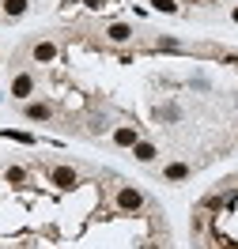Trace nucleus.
Instances as JSON below:
<instances>
[{
	"mask_svg": "<svg viewBox=\"0 0 238 249\" xmlns=\"http://www.w3.org/2000/svg\"><path fill=\"white\" fill-rule=\"evenodd\" d=\"M117 208H121V212H140L144 208V193L140 189H117Z\"/></svg>",
	"mask_w": 238,
	"mask_h": 249,
	"instance_id": "nucleus-1",
	"label": "nucleus"
},
{
	"mask_svg": "<svg viewBox=\"0 0 238 249\" xmlns=\"http://www.w3.org/2000/svg\"><path fill=\"white\" fill-rule=\"evenodd\" d=\"M4 136H12V140H19V143H34L31 132H4Z\"/></svg>",
	"mask_w": 238,
	"mask_h": 249,
	"instance_id": "nucleus-13",
	"label": "nucleus"
},
{
	"mask_svg": "<svg viewBox=\"0 0 238 249\" xmlns=\"http://www.w3.org/2000/svg\"><path fill=\"white\" fill-rule=\"evenodd\" d=\"M163 178H166V181H185V178H189V166H185V162H170V166L163 170Z\"/></svg>",
	"mask_w": 238,
	"mask_h": 249,
	"instance_id": "nucleus-8",
	"label": "nucleus"
},
{
	"mask_svg": "<svg viewBox=\"0 0 238 249\" xmlns=\"http://www.w3.org/2000/svg\"><path fill=\"white\" fill-rule=\"evenodd\" d=\"M31 57L38 64H49V61H57V46H53V42H38V46L31 49Z\"/></svg>",
	"mask_w": 238,
	"mask_h": 249,
	"instance_id": "nucleus-5",
	"label": "nucleus"
},
{
	"mask_svg": "<svg viewBox=\"0 0 238 249\" xmlns=\"http://www.w3.org/2000/svg\"><path fill=\"white\" fill-rule=\"evenodd\" d=\"M49 178H53V185H61V189H72V185H76V170H72V166H53Z\"/></svg>",
	"mask_w": 238,
	"mask_h": 249,
	"instance_id": "nucleus-4",
	"label": "nucleus"
},
{
	"mask_svg": "<svg viewBox=\"0 0 238 249\" xmlns=\"http://www.w3.org/2000/svg\"><path fill=\"white\" fill-rule=\"evenodd\" d=\"M132 155L140 159V162H155V143H147V140H136V147H132Z\"/></svg>",
	"mask_w": 238,
	"mask_h": 249,
	"instance_id": "nucleus-7",
	"label": "nucleus"
},
{
	"mask_svg": "<svg viewBox=\"0 0 238 249\" xmlns=\"http://www.w3.org/2000/svg\"><path fill=\"white\" fill-rule=\"evenodd\" d=\"M106 38H110V42H128V38H132V27H128V23H110V27H106Z\"/></svg>",
	"mask_w": 238,
	"mask_h": 249,
	"instance_id": "nucleus-6",
	"label": "nucleus"
},
{
	"mask_svg": "<svg viewBox=\"0 0 238 249\" xmlns=\"http://www.w3.org/2000/svg\"><path fill=\"white\" fill-rule=\"evenodd\" d=\"M49 113H53V109H49L46 102H31V106H27V121H49Z\"/></svg>",
	"mask_w": 238,
	"mask_h": 249,
	"instance_id": "nucleus-9",
	"label": "nucleus"
},
{
	"mask_svg": "<svg viewBox=\"0 0 238 249\" xmlns=\"http://www.w3.org/2000/svg\"><path fill=\"white\" fill-rule=\"evenodd\" d=\"M136 140H140V136H136V128H132V124L113 128V143H117V147H136Z\"/></svg>",
	"mask_w": 238,
	"mask_h": 249,
	"instance_id": "nucleus-3",
	"label": "nucleus"
},
{
	"mask_svg": "<svg viewBox=\"0 0 238 249\" xmlns=\"http://www.w3.org/2000/svg\"><path fill=\"white\" fill-rule=\"evenodd\" d=\"M4 178H8L12 185H19V181L27 178V170H23V166H8V170H4Z\"/></svg>",
	"mask_w": 238,
	"mask_h": 249,
	"instance_id": "nucleus-12",
	"label": "nucleus"
},
{
	"mask_svg": "<svg viewBox=\"0 0 238 249\" xmlns=\"http://www.w3.org/2000/svg\"><path fill=\"white\" fill-rule=\"evenodd\" d=\"M27 8H31V0H4V16H12V19L27 16Z\"/></svg>",
	"mask_w": 238,
	"mask_h": 249,
	"instance_id": "nucleus-10",
	"label": "nucleus"
},
{
	"mask_svg": "<svg viewBox=\"0 0 238 249\" xmlns=\"http://www.w3.org/2000/svg\"><path fill=\"white\" fill-rule=\"evenodd\" d=\"M12 94H16V98H31L34 94V76L31 72H19V76L12 79Z\"/></svg>",
	"mask_w": 238,
	"mask_h": 249,
	"instance_id": "nucleus-2",
	"label": "nucleus"
},
{
	"mask_svg": "<svg viewBox=\"0 0 238 249\" xmlns=\"http://www.w3.org/2000/svg\"><path fill=\"white\" fill-rule=\"evenodd\" d=\"M231 19H235V23H238V8H235V12H231Z\"/></svg>",
	"mask_w": 238,
	"mask_h": 249,
	"instance_id": "nucleus-14",
	"label": "nucleus"
},
{
	"mask_svg": "<svg viewBox=\"0 0 238 249\" xmlns=\"http://www.w3.org/2000/svg\"><path fill=\"white\" fill-rule=\"evenodd\" d=\"M151 8H155V12H163V16H174V12H178L174 0H151Z\"/></svg>",
	"mask_w": 238,
	"mask_h": 249,
	"instance_id": "nucleus-11",
	"label": "nucleus"
}]
</instances>
